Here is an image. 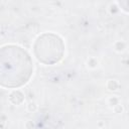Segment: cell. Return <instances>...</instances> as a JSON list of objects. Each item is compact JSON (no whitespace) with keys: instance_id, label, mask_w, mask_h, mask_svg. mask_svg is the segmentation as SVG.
<instances>
[{"instance_id":"obj_1","label":"cell","mask_w":129,"mask_h":129,"mask_svg":"<svg viewBox=\"0 0 129 129\" xmlns=\"http://www.w3.org/2000/svg\"><path fill=\"white\" fill-rule=\"evenodd\" d=\"M33 63L29 54L16 45L0 48V86L18 88L26 84L32 74Z\"/></svg>"},{"instance_id":"obj_2","label":"cell","mask_w":129,"mask_h":129,"mask_svg":"<svg viewBox=\"0 0 129 129\" xmlns=\"http://www.w3.org/2000/svg\"><path fill=\"white\" fill-rule=\"evenodd\" d=\"M46 39L44 34L39 36L36 39V42L34 44V53L37 57V59L43 63L50 64L57 62L63 55V48L62 47H55V48H50L60 42L62 40L54 34H45Z\"/></svg>"}]
</instances>
